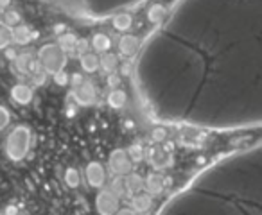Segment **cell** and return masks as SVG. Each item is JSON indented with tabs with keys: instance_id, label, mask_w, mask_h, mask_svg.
Wrapping results in <instances>:
<instances>
[{
	"instance_id": "cell-39",
	"label": "cell",
	"mask_w": 262,
	"mask_h": 215,
	"mask_svg": "<svg viewBox=\"0 0 262 215\" xmlns=\"http://www.w3.org/2000/svg\"><path fill=\"white\" fill-rule=\"evenodd\" d=\"M0 215H4V213H0Z\"/></svg>"
},
{
	"instance_id": "cell-35",
	"label": "cell",
	"mask_w": 262,
	"mask_h": 215,
	"mask_svg": "<svg viewBox=\"0 0 262 215\" xmlns=\"http://www.w3.org/2000/svg\"><path fill=\"white\" fill-rule=\"evenodd\" d=\"M115 215H139V213L133 208H119V211Z\"/></svg>"
},
{
	"instance_id": "cell-37",
	"label": "cell",
	"mask_w": 262,
	"mask_h": 215,
	"mask_svg": "<svg viewBox=\"0 0 262 215\" xmlns=\"http://www.w3.org/2000/svg\"><path fill=\"white\" fill-rule=\"evenodd\" d=\"M9 4H11V0H0V11H2V9H8Z\"/></svg>"
},
{
	"instance_id": "cell-21",
	"label": "cell",
	"mask_w": 262,
	"mask_h": 215,
	"mask_svg": "<svg viewBox=\"0 0 262 215\" xmlns=\"http://www.w3.org/2000/svg\"><path fill=\"white\" fill-rule=\"evenodd\" d=\"M112 23L117 31H127L133 26V16L127 15V13H117L112 18Z\"/></svg>"
},
{
	"instance_id": "cell-15",
	"label": "cell",
	"mask_w": 262,
	"mask_h": 215,
	"mask_svg": "<svg viewBox=\"0 0 262 215\" xmlns=\"http://www.w3.org/2000/svg\"><path fill=\"white\" fill-rule=\"evenodd\" d=\"M15 68L18 70L22 76H29L31 72V65L34 63V56L33 52H20V54H16L15 58Z\"/></svg>"
},
{
	"instance_id": "cell-23",
	"label": "cell",
	"mask_w": 262,
	"mask_h": 215,
	"mask_svg": "<svg viewBox=\"0 0 262 215\" xmlns=\"http://www.w3.org/2000/svg\"><path fill=\"white\" fill-rule=\"evenodd\" d=\"M2 20H4V23H2V26L13 29V27L20 26V22H22V16H20V13L16 11V9H8V11L2 15Z\"/></svg>"
},
{
	"instance_id": "cell-12",
	"label": "cell",
	"mask_w": 262,
	"mask_h": 215,
	"mask_svg": "<svg viewBox=\"0 0 262 215\" xmlns=\"http://www.w3.org/2000/svg\"><path fill=\"white\" fill-rule=\"evenodd\" d=\"M124 185H126L127 196L133 197L135 194H139L144 190V178L140 174H137V172L131 171L129 174L124 176Z\"/></svg>"
},
{
	"instance_id": "cell-32",
	"label": "cell",
	"mask_w": 262,
	"mask_h": 215,
	"mask_svg": "<svg viewBox=\"0 0 262 215\" xmlns=\"http://www.w3.org/2000/svg\"><path fill=\"white\" fill-rule=\"evenodd\" d=\"M131 74H133V61H131V59H127V61H124L122 65H120V76L129 77Z\"/></svg>"
},
{
	"instance_id": "cell-5",
	"label": "cell",
	"mask_w": 262,
	"mask_h": 215,
	"mask_svg": "<svg viewBox=\"0 0 262 215\" xmlns=\"http://www.w3.org/2000/svg\"><path fill=\"white\" fill-rule=\"evenodd\" d=\"M131 158L127 154V151L124 149H115L110 153V158H108V167L110 171L113 172L115 176H126L131 172Z\"/></svg>"
},
{
	"instance_id": "cell-30",
	"label": "cell",
	"mask_w": 262,
	"mask_h": 215,
	"mask_svg": "<svg viewBox=\"0 0 262 215\" xmlns=\"http://www.w3.org/2000/svg\"><path fill=\"white\" fill-rule=\"evenodd\" d=\"M88 47H90V45H88V40L86 38H77V45H76V52H74V54L76 56H84V54H88Z\"/></svg>"
},
{
	"instance_id": "cell-31",
	"label": "cell",
	"mask_w": 262,
	"mask_h": 215,
	"mask_svg": "<svg viewBox=\"0 0 262 215\" xmlns=\"http://www.w3.org/2000/svg\"><path fill=\"white\" fill-rule=\"evenodd\" d=\"M52 77H54V83L59 84V86H67V84H69V81H70V76L65 72V70H61V72L54 74Z\"/></svg>"
},
{
	"instance_id": "cell-14",
	"label": "cell",
	"mask_w": 262,
	"mask_h": 215,
	"mask_svg": "<svg viewBox=\"0 0 262 215\" xmlns=\"http://www.w3.org/2000/svg\"><path fill=\"white\" fill-rule=\"evenodd\" d=\"M90 45L97 54H106V52H110V49H112V38L104 33H95Z\"/></svg>"
},
{
	"instance_id": "cell-29",
	"label": "cell",
	"mask_w": 262,
	"mask_h": 215,
	"mask_svg": "<svg viewBox=\"0 0 262 215\" xmlns=\"http://www.w3.org/2000/svg\"><path fill=\"white\" fill-rule=\"evenodd\" d=\"M151 138H153L155 144L165 142V138H167V129L165 128H155L153 133H151Z\"/></svg>"
},
{
	"instance_id": "cell-6",
	"label": "cell",
	"mask_w": 262,
	"mask_h": 215,
	"mask_svg": "<svg viewBox=\"0 0 262 215\" xmlns=\"http://www.w3.org/2000/svg\"><path fill=\"white\" fill-rule=\"evenodd\" d=\"M72 95L77 106L88 108V106H94L95 102H97V88H95V84L90 83V81H84L81 86L74 88Z\"/></svg>"
},
{
	"instance_id": "cell-4",
	"label": "cell",
	"mask_w": 262,
	"mask_h": 215,
	"mask_svg": "<svg viewBox=\"0 0 262 215\" xmlns=\"http://www.w3.org/2000/svg\"><path fill=\"white\" fill-rule=\"evenodd\" d=\"M95 208H97L99 215H115L120 208L119 197L113 196L110 188L99 190L97 197H95Z\"/></svg>"
},
{
	"instance_id": "cell-20",
	"label": "cell",
	"mask_w": 262,
	"mask_h": 215,
	"mask_svg": "<svg viewBox=\"0 0 262 215\" xmlns=\"http://www.w3.org/2000/svg\"><path fill=\"white\" fill-rule=\"evenodd\" d=\"M165 16H167V8H165L164 4H153L147 9V20H149L153 26H158Z\"/></svg>"
},
{
	"instance_id": "cell-34",
	"label": "cell",
	"mask_w": 262,
	"mask_h": 215,
	"mask_svg": "<svg viewBox=\"0 0 262 215\" xmlns=\"http://www.w3.org/2000/svg\"><path fill=\"white\" fill-rule=\"evenodd\" d=\"M106 83H108V86L112 88V90H115V88L120 86V76H117L115 72L108 74V77H106Z\"/></svg>"
},
{
	"instance_id": "cell-24",
	"label": "cell",
	"mask_w": 262,
	"mask_h": 215,
	"mask_svg": "<svg viewBox=\"0 0 262 215\" xmlns=\"http://www.w3.org/2000/svg\"><path fill=\"white\" fill-rule=\"evenodd\" d=\"M127 154H129L131 161H142L144 158H146L147 151L144 149L142 144L135 142V144H131V146H129V149H127Z\"/></svg>"
},
{
	"instance_id": "cell-27",
	"label": "cell",
	"mask_w": 262,
	"mask_h": 215,
	"mask_svg": "<svg viewBox=\"0 0 262 215\" xmlns=\"http://www.w3.org/2000/svg\"><path fill=\"white\" fill-rule=\"evenodd\" d=\"M47 76L49 74L41 68V65H38V68L31 74V81H33V84H36V86H41V84L47 83Z\"/></svg>"
},
{
	"instance_id": "cell-18",
	"label": "cell",
	"mask_w": 262,
	"mask_h": 215,
	"mask_svg": "<svg viewBox=\"0 0 262 215\" xmlns=\"http://www.w3.org/2000/svg\"><path fill=\"white\" fill-rule=\"evenodd\" d=\"M108 104L110 108H113V110H120V108H124L127 102V93L124 90H120V88H115V90H112L108 93Z\"/></svg>"
},
{
	"instance_id": "cell-36",
	"label": "cell",
	"mask_w": 262,
	"mask_h": 215,
	"mask_svg": "<svg viewBox=\"0 0 262 215\" xmlns=\"http://www.w3.org/2000/svg\"><path fill=\"white\" fill-rule=\"evenodd\" d=\"M6 56H8V59H11V61H15V58H16V51H15V49H6Z\"/></svg>"
},
{
	"instance_id": "cell-7",
	"label": "cell",
	"mask_w": 262,
	"mask_h": 215,
	"mask_svg": "<svg viewBox=\"0 0 262 215\" xmlns=\"http://www.w3.org/2000/svg\"><path fill=\"white\" fill-rule=\"evenodd\" d=\"M84 178L92 188H102L106 183V169L101 161H90L84 169Z\"/></svg>"
},
{
	"instance_id": "cell-3",
	"label": "cell",
	"mask_w": 262,
	"mask_h": 215,
	"mask_svg": "<svg viewBox=\"0 0 262 215\" xmlns=\"http://www.w3.org/2000/svg\"><path fill=\"white\" fill-rule=\"evenodd\" d=\"M146 156H147L149 165L153 169H157V171H164V169H169L172 165V151L169 146L157 144V146L147 149Z\"/></svg>"
},
{
	"instance_id": "cell-11",
	"label": "cell",
	"mask_w": 262,
	"mask_h": 215,
	"mask_svg": "<svg viewBox=\"0 0 262 215\" xmlns=\"http://www.w3.org/2000/svg\"><path fill=\"white\" fill-rule=\"evenodd\" d=\"M155 201L153 196H149L147 192H139L131 197V208L137 211V213H147V211L153 208Z\"/></svg>"
},
{
	"instance_id": "cell-2",
	"label": "cell",
	"mask_w": 262,
	"mask_h": 215,
	"mask_svg": "<svg viewBox=\"0 0 262 215\" xmlns=\"http://www.w3.org/2000/svg\"><path fill=\"white\" fill-rule=\"evenodd\" d=\"M38 63L47 74H58L67 66V54L59 49L58 43H47L38 51Z\"/></svg>"
},
{
	"instance_id": "cell-17",
	"label": "cell",
	"mask_w": 262,
	"mask_h": 215,
	"mask_svg": "<svg viewBox=\"0 0 262 215\" xmlns=\"http://www.w3.org/2000/svg\"><path fill=\"white\" fill-rule=\"evenodd\" d=\"M58 45H59V49H61V51L65 52L67 56L74 54V52H76V45H77L76 34H74V33H63V34H59Z\"/></svg>"
},
{
	"instance_id": "cell-26",
	"label": "cell",
	"mask_w": 262,
	"mask_h": 215,
	"mask_svg": "<svg viewBox=\"0 0 262 215\" xmlns=\"http://www.w3.org/2000/svg\"><path fill=\"white\" fill-rule=\"evenodd\" d=\"M13 43L11 40V29L6 26H0V51L9 49V45Z\"/></svg>"
},
{
	"instance_id": "cell-8",
	"label": "cell",
	"mask_w": 262,
	"mask_h": 215,
	"mask_svg": "<svg viewBox=\"0 0 262 215\" xmlns=\"http://www.w3.org/2000/svg\"><path fill=\"white\" fill-rule=\"evenodd\" d=\"M142 49V41L135 34H122L119 38V52L124 58H135Z\"/></svg>"
},
{
	"instance_id": "cell-28",
	"label": "cell",
	"mask_w": 262,
	"mask_h": 215,
	"mask_svg": "<svg viewBox=\"0 0 262 215\" xmlns=\"http://www.w3.org/2000/svg\"><path fill=\"white\" fill-rule=\"evenodd\" d=\"M9 122H11V113H9V110L6 106L0 104V131L8 128Z\"/></svg>"
},
{
	"instance_id": "cell-10",
	"label": "cell",
	"mask_w": 262,
	"mask_h": 215,
	"mask_svg": "<svg viewBox=\"0 0 262 215\" xmlns=\"http://www.w3.org/2000/svg\"><path fill=\"white\" fill-rule=\"evenodd\" d=\"M144 188L149 196H160L165 188V179L160 172H151L147 174V178L144 179Z\"/></svg>"
},
{
	"instance_id": "cell-19",
	"label": "cell",
	"mask_w": 262,
	"mask_h": 215,
	"mask_svg": "<svg viewBox=\"0 0 262 215\" xmlns=\"http://www.w3.org/2000/svg\"><path fill=\"white\" fill-rule=\"evenodd\" d=\"M79 63H81L83 72H86V74H94L99 70V56L95 54V52H88V54L81 56Z\"/></svg>"
},
{
	"instance_id": "cell-9",
	"label": "cell",
	"mask_w": 262,
	"mask_h": 215,
	"mask_svg": "<svg viewBox=\"0 0 262 215\" xmlns=\"http://www.w3.org/2000/svg\"><path fill=\"white\" fill-rule=\"evenodd\" d=\"M34 97V91L29 84H24V83H16L15 86L11 88V99L20 106H27L33 102Z\"/></svg>"
},
{
	"instance_id": "cell-40",
	"label": "cell",
	"mask_w": 262,
	"mask_h": 215,
	"mask_svg": "<svg viewBox=\"0 0 262 215\" xmlns=\"http://www.w3.org/2000/svg\"><path fill=\"white\" fill-rule=\"evenodd\" d=\"M0 18H2V16H0Z\"/></svg>"
},
{
	"instance_id": "cell-16",
	"label": "cell",
	"mask_w": 262,
	"mask_h": 215,
	"mask_svg": "<svg viewBox=\"0 0 262 215\" xmlns=\"http://www.w3.org/2000/svg\"><path fill=\"white\" fill-rule=\"evenodd\" d=\"M119 66V56L113 54V52H106V54H101L99 58V68L104 74H113Z\"/></svg>"
},
{
	"instance_id": "cell-13",
	"label": "cell",
	"mask_w": 262,
	"mask_h": 215,
	"mask_svg": "<svg viewBox=\"0 0 262 215\" xmlns=\"http://www.w3.org/2000/svg\"><path fill=\"white\" fill-rule=\"evenodd\" d=\"M33 38H34V33L27 26H24V23H20V26L11 29V40L15 45H27L33 41Z\"/></svg>"
},
{
	"instance_id": "cell-38",
	"label": "cell",
	"mask_w": 262,
	"mask_h": 215,
	"mask_svg": "<svg viewBox=\"0 0 262 215\" xmlns=\"http://www.w3.org/2000/svg\"><path fill=\"white\" fill-rule=\"evenodd\" d=\"M63 29H65V26H56L54 27V33L59 36V34H63Z\"/></svg>"
},
{
	"instance_id": "cell-1",
	"label": "cell",
	"mask_w": 262,
	"mask_h": 215,
	"mask_svg": "<svg viewBox=\"0 0 262 215\" xmlns=\"http://www.w3.org/2000/svg\"><path fill=\"white\" fill-rule=\"evenodd\" d=\"M31 140H33L31 129L27 128V126H16L8 135L6 144H4V151L9 160H13V161L24 160L31 149Z\"/></svg>"
},
{
	"instance_id": "cell-33",
	"label": "cell",
	"mask_w": 262,
	"mask_h": 215,
	"mask_svg": "<svg viewBox=\"0 0 262 215\" xmlns=\"http://www.w3.org/2000/svg\"><path fill=\"white\" fill-rule=\"evenodd\" d=\"M84 81H86V79L83 77V74L74 72L72 76H70V81H69V83H70V86H72V88H77V86H81V84H83Z\"/></svg>"
},
{
	"instance_id": "cell-25",
	"label": "cell",
	"mask_w": 262,
	"mask_h": 215,
	"mask_svg": "<svg viewBox=\"0 0 262 215\" xmlns=\"http://www.w3.org/2000/svg\"><path fill=\"white\" fill-rule=\"evenodd\" d=\"M65 183H67V186H70V188H77L79 186V183H81V178H79V172L76 171V169H69V171L65 172Z\"/></svg>"
},
{
	"instance_id": "cell-22",
	"label": "cell",
	"mask_w": 262,
	"mask_h": 215,
	"mask_svg": "<svg viewBox=\"0 0 262 215\" xmlns=\"http://www.w3.org/2000/svg\"><path fill=\"white\" fill-rule=\"evenodd\" d=\"M110 190H112L113 196H117L119 199L127 196L126 185H124V176H113V179L110 181Z\"/></svg>"
}]
</instances>
